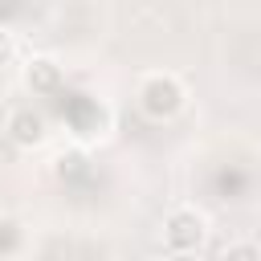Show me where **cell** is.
Returning <instances> with one entry per match:
<instances>
[{
  "label": "cell",
  "mask_w": 261,
  "mask_h": 261,
  "mask_svg": "<svg viewBox=\"0 0 261 261\" xmlns=\"http://www.w3.org/2000/svg\"><path fill=\"white\" fill-rule=\"evenodd\" d=\"M184 106H188V90H184L179 77H171V73H151V77H143V86H139V110H143L151 122H167V118H175Z\"/></svg>",
  "instance_id": "obj_1"
},
{
  "label": "cell",
  "mask_w": 261,
  "mask_h": 261,
  "mask_svg": "<svg viewBox=\"0 0 261 261\" xmlns=\"http://www.w3.org/2000/svg\"><path fill=\"white\" fill-rule=\"evenodd\" d=\"M4 130H8V139H12L20 151H33V147H41V143L49 139V122H45V114L33 110V106H16V110L8 114V122H4Z\"/></svg>",
  "instance_id": "obj_3"
},
{
  "label": "cell",
  "mask_w": 261,
  "mask_h": 261,
  "mask_svg": "<svg viewBox=\"0 0 261 261\" xmlns=\"http://www.w3.org/2000/svg\"><path fill=\"white\" fill-rule=\"evenodd\" d=\"M204 237H208L204 212H196V208H175V212H167V220H163V249H167L171 257H192V253H200V249H204Z\"/></svg>",
  "instance_id": "obj_2"
},
{
  "label": "cell",
  "mask_w": 261,
  "mask_h": 261,
  "mask_svg": "<svg viewBox=\"0 0 261 261\" xmlns=\"http://www.w3.org/2000/svg\"><path fill=\"white\" fill-rule=\"evenodd\" d=\"M220 253H224V257H261L257 245H224Z\"/></svg>",
  "instance_id": "obj_7"
},
{
  "label": "cell",
  "mask_w": 261,
  "mask_h": 261,
  "mask_svg": "<svg viewBox=\"0 0 261 261\" xmlns=\"http://www.w3.org/2000/svg\"><path fill=\"white\" fill-rule=\"evenodd\" d=\"M12 57H16V37L0 29V65H12Z\"/></svg>",
  "instance_id": "obj_6"
},
{
  "label": "cell",
  "mask_w": 261,
  "mask_h": 261,
  "mask_svg": "<svg viewBox=\"0 0 261 261\" xmlns=\"http://www.w3.org/2000/svg\"><path fill=\"white\" fill-rule=\"evenodd\" d=\"M24 86H29L37 98H53V94H61V86H65L61 65H57L53 57H29V65H24Z\"/></svg>",
  "instance_id": "obj_4"
},
{
  "label": "cell",
  "mask_w": 261,
  "mask_h": 261,
  "mask_svg": "<svg viewBox=\"0 0 261 261\" xmlns=\"http://www.w3.org/2000/svg\"><path fill=\"white\" fill-rule=\"evenodd\" d=\"M24 249V228L12 216H0V257H12Z\"/></svg>",
  "instance_id": "obj_5"
}]
</instances>
